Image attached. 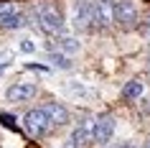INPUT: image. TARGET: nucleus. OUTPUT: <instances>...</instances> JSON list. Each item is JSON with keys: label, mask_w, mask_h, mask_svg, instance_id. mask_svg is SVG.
I'll use <instances>...</instances> for the list:
<instances>
[{"label": "nucleus", "mask_w": 150, "mask_h": 148, "mask_svg": "<svg viewBox=\"0 0 150 148\" xmlns=\"http://www.w3.org/2000/svg\"><path fill=\"white\" fill-rule=\"evenodd\" d=\"M54 117H51V110L46 105H41V107H33L28 110L23 115V130L31 135V138H43L48 133L54 130Z\"/></svg>", "instance_id": "nucleus-1"}, {"label": "nucleus", "mask_w": 150, "mask_h": 148, "mask_svg": "<svg viewBox=\"0 0 150 148\" xmlns=\"http://www.w3.org/2000/svg\"><path fill=\"white\" fill-rule=\"evenodd\" d=\"M36 26L43 33H48V36H59L66 28L61 10L54 8V5H41V8H36Z\"/></svg>", "instance_id": "nucleus-2"}, {"label": "nucleus", "mask_w": 150, "mask_h": 148, "mask_svg": "<svg viewBox=\"0 0 150 148\" xmlns=\"http://www.w3.org/2000/svg\"><path fill=\"white\" fill-rule=\"evenodd\" d=\"M71 26L74 31H89L94 26V0H71Z\"/></svg>", "instance_id": "nucleus-3"}, {"label": "nucleus", "mask_w": 150, "mask_h": 148, "mask_svg": "<svg viewBox=\"0 0 150 148\" xmlns=\"http://www.w3.org/2000/svg\"><path fill=\"white\" fill-rule=\"evenodd\" d=\"M140 21V8H137V3L135 0H115V23L120 28H135Z\"/></svg>", "instance_id": "nucleus-4"}, {"label": "nucleus", "mask_w": 150, "mask_h": 148, "mask_svg": "<svg viewBox=\"0 0 150 148\" xmlns=\"http://www.w3.org/2000/svg\"><path fill=\"white\" fill-rule=\"evenodd\" d=\"M115 128H117V120L110 112L94 117V143L97 146H107L112 140V135H115Z\"/></svg>", "instance_id": "nucleus-5"}, {"label": "nucleus", "mask_w": 150, "mask_h": 148, "mask_svg": "<svg viewBox=\"0 0 150 148\" xmlns=\"http://www.w3.org/2000/svg\"><path fill=\"white\" fill-rule=\"evenodd\" d=\"M69 140H71L76 148L89 146V143L94 140V120H92V117H81L79 123L74 125V130H71Z\"/></svg>", "instance_id": "nucleus-6"}, {"label": "nucleus", "mask_w": 150, "mask_h": 148, "mask_svg": "<svg viewBox=\"0 0 150 148\" xmlns=\"http://www.w3.org/2000/svg\"><path fill=\"white\" fill-rule=\"evenodd\" d=\"M36 94H38V87L33 84V82H16V84L8 87L5 97H8L10 102H28V100H33Z\"/></svg>", "instance_id": "nucleus-7"}, {"label": "nucleus", "mask_w": 150, "mask_h": 148, "mask_svg": "<svg viewBox=\"0 0 150 148\" xmlns=\"http://www.w3.org/2000/svg\"><path fill=\"white\" fill-rule=\"evenodd\" d=\"M115 23V0H94V26L107 28Z\"/></svg>", "instance_id": "nucleus-8"}, {"label": "nucleus", "mask_w": 150, "mask_h": 148, "mask_svg": "<svg viewBox=\"0 0 150 148\" xmlns=\"http://www.w3.org/2000/svg\"><path fill=\"white\" fill-rule=\"evenodd\" d=\"M61 89H64V94H69V97H74V100H79V102L94 100V97H97L94 89H92V87H87L84 82H79V79H71V82H66Z\"/></svg>", "instance_id": "nucleus-9"}, {"label": "nucleus", "mask_w": 150, "mask_h": 148, "mask_svg": "<svg viewBox=\"0 0 150 148\" xmlns=\"http://www.w3.org/2000/svg\"><path fill=\"white\" fill-rule=\"evenodd\" d=\"M51 49L64 51V54H79V51H81V41L74 39V36H64V33H59V36L48 44V51H51Z\"/></svg>", "instance_id": "nucleus-10"}, {"label": "nucleus", "mask_w": 150, "mask_h": 148, "mask_svg": "<svg viewBox=\"0 0 150 148\" xmlns=\"http://www.w3.org/2000/svg\"><path fill=\"white\" fill-rule=\"evenodd\" d=\"M43 59L48 61V66H51V69H59V71H69L71 66H74L71 54H64V51H56V49H51Z\"/></svg>", "instance_id": "nucleus-11"}, {"label": "nucleus", "mask_w": 150, "mask_h": 148, "mask_svg": "<svg viewBox=\"0 0 150 148\" xmlns=\"http://www.w3.org/2000/svg\"><path fill=\"white\" fill-rule=\"evenodd\" d=\"M46 107L51 110V117H54V125H56V128H61V125L69 123V110L64 107L61 102H46Z\"/></svg>", "instance_id": "nucleus-12"}, {"label": "nucleus", "mask_w": 150, "mask_h": 148, "mask_svg": "<svg viewBox=\"0 0 150 148\" xmlns=\"http://www.w3.org/2000/svg\"><path fill=\"white\" fill-rule=\"evenodd\" d=\"M142 94H145V84H142L140 79H130V82L122 87V97H125V100H140Z\"/></svg>", "instance_id": "nucleus-13"}, {"label": "nucleus", "mask_w": 150, "mask_h": 148, "mask_svg": "<svg viewBox=\"0 0 150 148\" xmlns=\"http://www.w3.org/2000/svg\"><path fill=\"white\" fill-rule=\"evenodd\" d=\"M25 21L23 16L18 13V10H10V13H5V16H0V28H21Z\"/></svg>", "instance_id": "nucleus-14"}, {"label": "nucleus", "mask_w": 150, "mask_h": 148, "mask_svg": "<svg viewBox=\"0 0 150 148\" xmlns=\"http://www.w3.org/2000/svg\"><path fill=\"white\" fill-rule=\"evenodd\" d=\"M18 51H21V54H36V51H38V44L33 39H28V36H23V39L18 41Z\"/></svg>", "instance_id": "nucleus-15"}, {"label": "nucleus", "mask_w": 150, "mask_h": 148, "mask_svg": "<svg viewBox=\"0 0 150 148\" xmlns=\"http://www.w3.org/2000/svg\"><path fill=\"white\" fill-rule=\"evenodd\" d=\"M10 10H18L16 3H0V16H5V13H10Z\"/></svg>", "instance_id": "nucleus-16"}, {"label": "nucleus", "mask_w": 150, "mask_h": 148, "mask_svg": "<svg viewBox=\"0 0 150 148\" xmlns=\"http://www.w3.org/2000/svg\"><path fill=\"white\" fill-rule=\"evenodd\" d=\"M10 64H13L10 59H3V61H0V74H5V71L10 69Z\"/></svg>", "instance_id": "nucleus-17"}, {"label": "nucleus", "mask_w": 150, "mask_h": 148, "mask_svg": "<svg viewBox=\"0 0 150 148\" xmlns=\"http://www.w3.org/2000/svg\"><path fill=\"white\" fill-rule=\"evenodd\" d=\"M140 31H142V36H145V39H150V18L145 21V23H142V28H140Z\"/></svg>", "instance_id": "nucleus-18"}, {"label": "nucleus", "mask_w": 150, "mask_h": 148, "mask_svg": "<svg viewBox=\"0 0 150 148\" xmlns=\"http://www.w3.org/2000/svg\"><path fill=\"white\" fill-rule=\"evenodd\" d=\"M61 148H76V146H74V143H71V140H66V143H64Z\"/></svg>", "instance_id": "nucleus-19"}, {"label": "nucleus", "mask_w": 150, "mask_h": 148, "mask_svg": "<svg viewBox=\"0 0 150 148\" xmlns=\"http://www.w3.org/2000/svg\"><path fill=\"white\" fill-rule=\"evenodd\" d=\"M120 148H137V146H132V143H122Z\"/></svg>", "instance_id": "nucleus-20"}, {"label": "nucleus", "mask_w": 150, "mask_h": 148, "mask_svg": "<svg viewBox=\"0 0 150 148\" xmlns=\"http://www.w3.org/2000/svg\"><path fill=\"white\" fill-rule=\"evenodd\" d=\"M145 148H150V143H148V146H145Z\"/></svg>", "instance_id": "nucleus-21"}]
</instances>
